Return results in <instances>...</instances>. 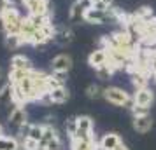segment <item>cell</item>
Segmentation results:
<instances>
[{"mask_svg":"<svg viewBox=\"0 0 156 150\" xmlns=\"http://www.w3.org/2000/svg\"><path fill=\"white\" fill-rule=\"evenodd\" d=\"M104 98H105L109 103H112L116 107H126V108H132L135 105L133 103V96L121 89V87H105L104 89Z\"/></svg>","mask_w":156,"mask_h":150,"instance_id":"6da1fadb","label":"cell"},{"mask_svg":"<svg viewBox=\"0 0 156 150\" xmlns=\"http://www.w3.org/2000/svg\"><path fill=\"white\" fill-rule=\"evenodd\" d=\"M0 18H2V21H4V33H20L25 16L18 11L16 5L7 9L4 14H0Z\"/></svg>","mask_w":156,"mask_h":150,"instance_id":"7a4b0ae2","label":"cell"},{"mask_svg":"<svg viewBox=\"0 0 156 150\" xmlns=\"http://www.w3.org/2000/svg\"><path fill=\"white\" fill-rule=\"evenodd\" d=\"M56 26L53 23H48L44 25L42 28H39L34 32V35L30 37V45L34 47H44L46 44H49L55 40V35H56Z\"/></svg>","mask_w":156,"mask_h":150,"instance_id":"3957f363","label":"cell"},{"mask_svg":"<svg viewBox=\"0 0 156 150\" xmlns=\"http://www.w3.org/2000/svg\"><path fill=\"white\" fill-rule=\"evenodd\" d=\"M21 5L27 9L28 14L53 16V5H51V0H21Z\"/></svg>","mask_w":156,"mask_h":150,"instance_id":"277c9868","label":"cell"},{"mask_svg":"<svg viewBox=\"0 0 156 150\" xmlns=\"http://www.w3.org/2000/svg\"><path fill=\"white\" fill-rule=\"evenodd\" d=\"M76 135L72 136V140H93V119L88 115L76 117Z\"/></svg>","mask_w":156,"mask_h":150,"instance_id":"5b68a950","label":"cell"},{"mask_svg":"<svg viewBox=\"0 0 156 150\" xmlns=\"http://www.w3.org/2000/svg\"><path fill=\"white\" fill-rule=\"evenodd\" d=\"M84 21L90 25H104V23L111 21L109 18V11L100 7H90L84 14Z\"/></svg>","mask_w":156,"mask_h":150,"instance_id":"8992f818","label":"cell"},{"mask_svg":"<svg viewBox=\"0 0 156 150\" xmlns=\"http://www.w3.org/2000/svg\"><path fill=\"white\" fill-rule=\"evenodd\" d=\"M72 68V58L69 54H58L51 61V72L55 73H67Z\"/></svg>","mask_w":156,"mask_h":150,"instance_id":"52a82bcc","label":"cell"},{"mask_svg":"<svg viewBox=\"0 0 156 150\" xmlns=\"http://www.w3.org/2000/svg\"><path fill=\"white\" fill-rule=\"evenodd\" d=\"M154 101V93L153 89L149 87H142V89H137L133 94V103L135 105H140V107H151Z\"/></svg>","mask_w":156,"mask_h":150,"instance_id":"ba28073f","label":"cell"},{"mask_svg":"<svg viewBox=\"0 0 156 150\" xmlns=\"http://www.w3.org/2000/svg\"><path fill=\"white\" fill-rule=\"evenodd\" d=\"M25 122H27V112H25V108L20 107V105H16L11 110V114H9V126L20 129Z\"/></svg>","mask_w":156,"mask_h":150,"instance_id":"9c48e42d","label":"cell"},{"mask_svg":"<svg viewBox=\"0 0 156 150\" xmlns=\"http://www.w3.org/2000/svg\"><path fill=\"white\" fill-rule=\"evenodd\" d=\"M105 63H107V49H104V47L95 49L88 56V65L91 68H98V66H102V65H105Z\"/></svg>","mask_w":156,"mask_h":150,"instance_id":"30bf717a","label":"cell"},{"mask_svg":"<svg viewBox=\"0 0 156 150\" xmlns=\"http://www.w3.org/2000/svg\"><path fill=\"white\" fill-rule=\"evenodd\" d=\"M119 143H121V138L116 135V133H107V135H104V138L100 140L98 148L100 150H116L119 147Z\"/></svg>","mask_w":156,"mask_h":150,"instance_id":"8fae6325","label":"cell"},{"mask_svg":"<svg viewBox=\"0 0 156 150\" xmlns=\"http://www.w3.org/2000/svg\"><path fill=\"white\" fill-rule=\"evenodd\" d=\"M86 5L81 2V0H77V2H74L70 7V12H69V18H70L72 23H81L84 21V14H86Z\"/></svg>","mask_w":156,"mask_h":150,"instance_id":"7c38bea8","label":"cell"},{"mask_svg":"<svg viewBox=\"0 0 156 150\" xmlns=\"http://www.w3.org/2000/svg\"><path fill=\"white\" fill-rule=\"evenodd\" d=\"M133 129L137 133H147L153 129V119H151V115H140V117H133Z\"/></svg>","mask_w":156,"mask_h":150,"instance_id":"4fadbf2b","label":"cell"},{"mask_svg":"<svg viewBox=\"0 0 156 150\" xmlns=\"http://www.w3.org/2000/svg\"><path fill=\"white\" fill-rule=\"evenodd\" d=\"M48 94H49V101L51 103H65V101L70 98V94H69V91H67V87L65 86L55 87V89H51Z\"/></svg>","mask_w":156,"mask_h":150,"instance_id":"5bb4252c","label":"cell"},{"mask_svg":"<svg viewBox=\"0 0 156 150\" xmlns=\"http://www.w3.org/2000/svg\"><path fill=\"white\" fill-rule=\"evenodd\" d=\"M11 70H32V63L27 56L14 54L11 58Z\"/></svg>","mask_w":156,"mask_h":150,"instance_id":"9a60e30c","label":"cell"},{"mask_svg":"<svg viewBox=\"0 0 156 150\" xmlns=\"http://www.w3.org/2000/svg\"><path fill=\"white\" fill-rule=\"evenodd\" d=\"M72 40H74V33H72L70 28H65V26H62V28L56 30L55 42H58L60 45H67V44H70Z\"/></svg>","mask_w":156,"mask_h":150,"instance_id":"2e32d148","label":"cell"},{"mask_svg":"<svg viewBox=\"0 0 156 150\" xmlns=\"http://www.w3.org/2000/svg\"><path fill=\"white\" fill-rule=\"evenodd\" d=\"M149 82V75L147 73H142V72H132V84H133L135 91L142 89V87H147Z\"/></svg>","mask_w":156,"mask_h":150,"instance_id":"e0dca14e","label":"cell"},{"mask_svg":"<svg viewBox=\"0 0 156 150\" xmlns=\"http://www.w3.org/2000/svg\"><path fill=\"white\" fill-rule=\"evenodd\" d=\"M4 42H5V47L9 49H18L23 45V38L20 33H4Z\"/></svg>","mask_w":156,"mask_h":150,"instance_id":"ac0fdd59","label":"cell"},{"mask_svg":"<svg viewBox=\"0 0 156 150\" xmlns=\"http://www.w3.org/2000/svg\"><path fill=\"white\" fill-rule=\"evenodd\" d=\"M139 19H142V21H146V23H151L153 19H154L156 16H154V11L149 7V5H144V7H140V9H137L133 12Z\"/></svg>","mask_w":156,"mask_h":150,"instance_id":"d6986e66","label":"cell"},{"mask_svg":"<svg viewBox=\"0 0 156 150\" xmlns=\"http://www.w3.org/2000/svg\"><path fill=\"white\" fill-rule=\"evenodd\" d=\"M72 150H97L93 140H72Z\"/></svg>","mask_w":156,"mask_h":150,"instance_id":"ffe728a7","label":"cell"},{"mask_svg":"<svg viewBox=\"0 0 156 150\" xmlns=\"http://www.w3.org/2000/svg\"><path fill=\"white\" fill-rule=\"evenodd\" d=\"M12 91H14V87H12L11 82H7L5 86H2V89H0V103L2 105H9L12 101Z\"/></svg>","mask_w":156,"mask_h":150,"instance_id":"44dd1931","label":"cell"},{"mask_svg":"<svg viewBox=\"0 0 156 150\" xmlns=\"http://www.w3.org/2000/svg\"><path fill=\"white\" fill-rule=\"evenodd\" d=\"M58 133L56 129L53 128L51 124H44V133H42V138H41V150H42V147L46 145L48 142H51L53 138H56Z\"/></svg>","mask_w":156,"mask_h":150,"instance_id":"7402d4cb","label":"cell"},{"mask_svg":"<svg viewBox=\"0 0 156 150\" xmlns=\"http://www.w3.org/2000/svg\"><path fill=\"white\" fill-rule=\"evenodd\" d=\"M20 143L16 142V138L11 136H0V150H18Z\"/></svg>","mask_w":156,"mask_h":150,"instance_id":"603a6c76","label":"cell"},{"mask_svg":"<svg viewBox=\"0 0 156 150\" xmlns=\"http://www.w3.org/2000/svg\"><path fill=\"white\" fill-rule=\"evenodd\" d=\"M86 94H88V98H91V100H97V98H102L104 96V89L97 84H90V86L86 87Z\"/></svg>","mask_w":156,"mask_h":150,"instance_id":"cb8c5ba5","label":"cell"},{"mask_svg":"<svg viewBox=\"0 0 156 150\" xmlns=\"http://www.w3.org/2000/svg\"><path fill=\"white\" fill-rule=\"evenodd\" d=\"M42 133H44V126H39V124H32L28 129V138H34L37 142H41V138H42Z\"/></svg>","mask_w":156,"mask_h":150,"instance_id":"d4e9b609","label":"cell"},{"mask_svg":"<svg viewBox=\"0 0 156 150\" xmlns=\"http://www.w3.org/2000/svg\"><path fill=\"white\" fill-rule=\"evenodd\" d=\"M95 72H97V75H98L100 79H104V80L111 79V77H112V73H114V70L107 63L102 65V66H98V68H95Z\"/></svg>","mask_w":156,"mask_h":150,"instance_id":"484cf974","label":"cell"},{"mask_svg":"<svg viewBox=\"0 0 156 150\" xmlns=\"http://www.w3.org/2000/svg\"><path fill=\"white\" fill-rule=\"evenodd\" d=\"M23 148L25 150H41V142L27 136V138H23Z\"/></svg>","mask_w":156,"mask_h":150,"instance_id":"4316f807","label":"cell"},{"mask_svg":"<svg viewBox=\"0 0 156 150\" xmlns=\"http://www.w3.org/2000/svg\"><path fill=\"white\" fill-rule=\"evenodd\" d=\"M62 148H63V143H62V140H60V136L53 138L51 142H48L42 147V150H62Z\"/></svg>","mask_w":156,"mask_h":150,"instance_id":"83f0119b","label":"cell"},{"mask_svg":"<svg viewBox=\"0 0 156 150\" xmlns=\"http://www.w3.org/2000/svg\"><path fill=\"white\" fill-rule=\"evenodd\" d=\"M133 117H140V115H149V107H140V105H133L130 108Z\"/></svg>","mask_w":156,"mask_h":150,"instance_id":"f1b7e54d","label":"cell"},{"mask_svg":"<svg viewBox=\"0 0 156 150\" xmlns=\"http://www.w3.org/2000/svg\"><path fill=\"white\" fill-rule=\"evenodd\" d=\"M14 5H16L14 0H0V14H4L7 9L14 7Z\"/></svg>","mask_w":156,"mask_h":150,"instance_id":"f546056e","label":"cell"},{"mask_svg":"<svg viewBox=\"0 0 156 150\" xmlns=\"http://www.w3.org/2000/svg\"><path fill=\"white\" fill-rule=\"evenodd\" d=\"M65 128H67V133L70 135V138L76 135V128H77V124H76V119H70V121H67L65 124Z\"/></svg>","mask_w":156,"mask_h":150,"instance_id":"4dcf8cb0","label":"cell"},{"mask_svg":"<svg viewBox=\"0 0 156 150\" xmlns=\"http://www.w3.org/2000/svg\"><path fill=\"white\" fill-rule=\"evenodd\" d=\"M149 70H151L153 75H156V54H153L151 59H149Z\"/></svg>","mask_w":156,"mask_h":150,"instance_id":"1f68e13d","label":"cell"},{"mask_svg":"<svg viewBox=\"0 0 156 150\" xmlns=\"http://www.w3.org/2000/svg\"><path fill=\"white\" fill-rule=\"evenodd\" d=\"M116 150H130V148H126V145H125V143L121 142V143H119V147H118Z\"/></svg>","mask_w":156,"mask_h":150,"instance_id":"d6a6232c","label":"cell"},{"mask_svg":"<svg viewBox=\"0 0 156 150\" xmlns=\"http://www.w3.org/2000/svg\"><path fill=\"white\" fill-rule=\"evenodd\" d=\"M0 32H4V21H2V18H0Z\"/></svg>","mask_w":156,"mask_h":150,"instance_id":"836d02e7","label":"cell"},{"mask_svg":"<svg viewBox=\"0 0 156 150\" xmlns=\"http://www.w3.org/2000/svg\"><path fill=\"white\" fill-rule=\"evenodd\" d=\"M0 136H2V126H0Z\"/></svg>","mask_w":156,"mask_h":150,"instance_id":"e575fe53","label":"cell"},{"mask_svg":"<svg viewBox=\"0 0 156 150\" xmlns=\"http://www.w3.org/2000/svg\"><path fill=\"white\" fill-rule=\"evenodd\" d=\"M0 77H2V72H0Z\"/></svg>","mask_w":156,"mask_h":150,"instance_id":"d590c367","label":"cell"},{"mask_svg":"<svg viewBox=\"0 0 156 150\" xmlns=\"http://www.w3.org/2000/svg\"><path fill=\"white\" fill-rule=\"evenodd\" d=\"M154 80H156V75H154Z\"/></svg>","mask_w":156,"mask_h":150,"instance_id":"8d00e7d4","label":"cell"}]
</instances>
